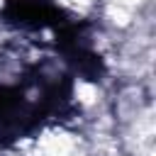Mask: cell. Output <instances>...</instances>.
Wrapping results in <instances>:
<instances>
[{"mask_svg": "<svg viewBox=\"0 0 156 156\" xmlns=\"http://www.w3.org/2000/svg\"><path fill=\"white\" fill-rule=\"evenodd\" d=\"M73 83L49 61L32 63L0 83V144H15L61 119L71 107Z\"/></svg>", "mask_w": 156, "mask_h": 156, "instance_id": "6da1fadb", "label": "cell"}, {"mask_svg": "<svg viewBox=\"0 0 156 156\" xmlns=\"http://www.w3.org/2000/svg\"><path fill=\"white\" fill-rule=\"evenodd\" d=\"M2 22L17 29H58L66 17L49 0H7L2 7Z\"/></svg>", "mask_w": 156, "mask_h": 156, "instance_id": "7a4b0ae2", "label": "cell"}]
</instances>
